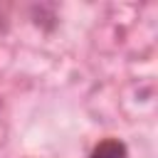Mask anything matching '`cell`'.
I'll use <instances>...</instances> for the list:
<instances>
[{
  "instance_id": "cell-1",
  "label": "cell",
  "mask_w": 158,
  "mask_h": 158,
  "mask_svg": "<svg viewBox=\"0 0 158 158\" xmlns=\"http://www.w3.org/2000/svg\"><path fill=\"white\" fill-rule=\"evenodd\" d=\"M89 158H128V146H126L121 138L109 136V138L99 141V143L91 148Z\"/></svg>"
}]
</instances>
